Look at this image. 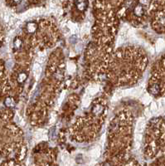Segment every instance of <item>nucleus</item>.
Returning a JSON list of instances; mask_svg holds the SVG:
<instances>
[{"mask_svg":"<svg viewBox=\"0 0 165 166\" xmlns=\"http://www.w3.org/2000/svg\"><path fill=\"white\" fill-rule=\"evenodd\" d=\"M148 92L150 94H152V95H158L160 92H161V87H160V86L159 85H158L157 83H154V84H152L150 86H149V88H148Z\"/></svg>","mask_w":165,"mask_h":166,"instance_id":"nucleus-1","label":"nucleus"},{"mask_svg":"<svg viewBox=\"0 0 165 166\" xmlns=\"http://www.w3.org/2000/svg\"><path fill=\"white\" fill-rule=\"evenodd\" d=\"M77 9L80 11H84L86 9L88 6V1L87 0H77L76 3Z\"/></svg>","mask_w":165,"mask_h":166,"instance_id":"nucleus-2","label":"nucleus"},{"mask_svg":"<svg viewBox=\"0 0 165 166\" xmlns=\"http://www.w3.org/2000/svg\"><path fill=\"white\" fill-rule=\"evenodd\" d=\"M156 21L158 22V23L162 26L165 27V12H160L156 18Z\"/></svg>","mask_w":165,"mask_h":166,"instance_id":"nucleus-3","label":"nucleus"},{"mask_svg":"<svg viewBox=\"0 0 165 166\" xmlns=\"http://www.w3.org/2000/svg\"><path fill=\"white\" fill-rule=\"evenodd\" d=\"M134 13H135L137 17H141V16H143L144 13V9L143 5L138 4L137 6L135 8V9H134Z\"/></svg>","mask_w":165,"mask_h":166,"instance_id":"nucleus-4","label":"nucleus"},{"mask_svg":"<svg viewBox=\"0 0 165 166\" xmlns=\"http://www.w3.org/2000/svg\"><path fill=\"white\" fill-rule=\"evenodd\" d=\"M100 155H101V149L98 147H95L94 149H92L90 152V155L92 159H97L100 156Z\"/></svg>","mask_w":165,"mask_h":166,"instance_id":"nucleus-5","label":"nucleus"},{"mask_svg":"<svg viewBox=\"0 0 165 166\" xmlns=\"http://www.w3.org/2000/svg\"><path fill=\"white\" fill-rule=\"evenodd\" d=\"M103 111H104L103 106H101L100 104H98V105H95V106L93 107L92 112H93V114H95V116H99V115H101V113L103 112Z\"/></svg>","mask_w":165,"mask_h":166,"instance_id":"nucleus-6","label":"nucleus"},{"mask_svg":"<svg viewBox=\"0 0 165 166\" xmlns=\"http://www.w3.org/2000/svg\"><path fill=\"white\" fill-rule=\"evenodd\" d=\"M32 72L34 74L35 77L39 76L40 74L42 73V67L39 63H35L33 65V68H32Z\"/></svg>","mask_w":165,"mask_h":166,"instance_id":"nucleus-7","label":"nucleus"},{"mask_svg":"<svg viewBox=\"0 0 165 166\" xmlns=\"http://www.w3.org/2000/svg\"><path fill=\"white\" fill-rule=\"evenodd\" d=\"M37 28V23H33V22H31V23H28V25H27V29H28V33H33L36 32Z\"/></svg>","mask_w":165,"mask_h":166,"instance_id":"nucleus-8","label":"nucleus"},{"mask_svg":"<svg viewBox=\"0 0 165 166\" xmlns=\"http://www.w3.org/2000/svg\"><path fill=\"white\" fill-rule=\"evenodd\" d=\"M4 104L7 107H10V108H13L15 106V101L12 98V97H8L5 102H4Z\"/></svg>","mask_w":165,"mask_h":166,"instance_id":"nucleus-9","label":"nucleus"},{"mask_svg":"<svg viewBox=\"0 0 165 166\" xmlns=\"http://www.w3.org/2000/svg\"><path fill=\"white\" fill-rule=\"evenodd\" d=\"M27 77H28V75L27 74L24 73V72H22V73L19 74V76H18V82L19 83L23 82L27 79Z\"/></svg>","mask_w":165,"mask_h":166,"instance_id":"nucleus-10","label":"nucleus"},{"mask_svg":"<svg viewBox=\"0 0 165 166\" xmlns=\"http://www.w3.org/2000/svg\"><path fill=\"white\" fill-rule=\"evenodd\" d=\"M90 104H91V99H90V97L89 96H85L84 99H83V102H82V106L84 108H87L89 106H90Z\"/></svg>","mask_w":165,"mask_h":166,"instance_id":"nucleus-11","label":"nucleus"},{"mask_svg":"<svg viewBox=\"0 0 165 166\" xmlns=\"http://www.w3.org/2000/svg\"><path fill=\"white\" fill-rule=\"evenodd\" d=\"M82 32L84 33H88L90 32V24L88 23H84L82 26Z\"/></svg>","mask_w":165,"mask_h":166,"instance_id":"nucleus-12","label":"nucleus"},{"mask_svg":"<svg viewBox=\"0 0 165 166\" xmlns=\"http://www.w3.org/2000/svg\"><path fill=\"white\" fill-rule=\"evenodd\" d=\"M98 90H99V88L97 86H91V87L88 88V92L91 95H95V93H97Z\"/></svg>","mask_w":165,"mask_h":166,"instance_id":"nucleus-13","label":"nucleus"},{"mask_svg":"<svg viewBox=\"0 0 165 166\" xmlns=\"http://www.w3.org/2000/svg\"><path fill=\"white\" fill-rule=\"evenodd\" d=\"M13 45H14V47H15V48L19 49V48H20L21 46H22V41H21L19 38H16V39L14 40Z\"/></svg>","mask_w":165,"mask_h":166,"instance_id":"nucleus-14","label":"nucleus"},{"mask_svg":"<svg viewBox=\"0 0 165 166\" xmlns=\"http://www.w3.org/2000/svg\"><path fill=\"white\" fill-rule=\"evenodd\" d=\"M75 71H76V66L73 63H69L68 64V72L70 73H73Z\"/></svg>","mask_w":165,"mask_h":166,"instance_id":"nucleus-15","label":"nucleus"},{"mask_svg":"<svg viewBox=\"0 0 165 166\" xmlns=\"http://www.w3.org/2000/svg\"><path fill=\"white\" fill-rule=\"evenodd\" d=\"M144 122L143 121H139L138 123L137 124V127H136V130L138 131V132H140V131H142L143 129H144Z\"/></svg>","mask_w":165,"mask_h":166,"instance_id":"nucleus-16","label":"nucleus"},{"mask_svg":"<svg viewBox=\"0 0 165 166\" xmlns=\"http://www.w3.org/2000/svg\"><path fill=\"white\" fill-rule=\"evenodd\" d=\"M56 78L57 79V80H62L63 78H64V75L63 73L62 72H57L56 74Z\"/></svg>","mask_w":165,"mask_h":166,"instance_id":"nucleus-17","label":"nucleus"},{"mask_svg":"<svg viewBox=\"0 0 165 166\" xmlns=\"http://www.w3.org/2000/svg\"><path fill=\"white\" fill-rule=\"evenodd\" d=\"M123 43H124V39H123L121 37H119L118 40H117V42H116V45H117V46H120V45L123 44Z\"/></svg>","mask_w":165,"mask_h":166,"instance_id":"nucleus-18","label":"nucleus"},{"mask_svg":"<svg viewBox=\"0 0 165 166\" xmlns=\"http://www.w3.org/2000/svg\"><path fill=\"white\" fill-rule=\"evenodd\" d=\"M64 98H65V93L63 92V93H62V95L60 96V97H59V99H58V104H59V105L62 102V101L64 100Z\"/></svg>","mask_w":165,"mask_h":166,"instance_id":"nucleus-19","label":"nucleus"},{"mask_svg":"<svg viewBox=\"0 0 165 166\" xmlns=\"http://www.w3.org/2000/svg\"><path fill=\"white\" fill-rule=\"evenodd\" d=\"M62 159H63V161H66L68 159V155L66 153H64L62 155Z\"/></svg>","mask_w":165,"mask_h":166,"instance_id":"nucleus-20","label":"nucleus"},{"mask_svg":"<svg viewBox=\"0 0 165 166\" xmlns=\"http://www.w3.org/2000/svg\"><path fill=\"white\" fill-rule=\"evenodd\" d=\"M55 131H56L55 128H53V129H52V131H51V133H52V139L55 137Z\"/></svg>","mask_w":165,"mask_h":166,"instance_id":"nucleus-21","label":"nucleus"},{"mask_svg":"<svg viewBox=\"0 0 165 166\" xmlns=\"http://www.w3.org/2000/svg\"><path fill=\"white\" fill-rule=\"evenodd\" d=\"M141 138H142V136H141L140 135H138V134H137V135H135V139H136V140H138V141H139V140L141 139Z\"/></svg>","mask_w":165,"mask_h":166,"instance_id":"nucleus-22","label":"nucleus"},{"mask_svg":"<svg viewBox=\"0 0 165 166\" xmlns=\"http://www.w3.org/2000/svg\"><path fill=\"white\" fill-rule=\"evenodd\" d=\"M55 120H56V116H53L51 118V120H50V121H51V123H53V122H55Z\"/></svg>","mask_w":165,"mask_h":166,"instance_id":"nucleus-23","label":"nucleus"},{"mask_svg":"<svg viewBox=\"0 0 165 166\" xmlns=\"http://www.w3.org/2000/svg\"><path fill=\"white\" fill-rule=\"evenodd\" d=\"M13 1H14L15 3H20V2H21L22 0H13Z\"/></svg>","mask_w":165,"mask_h":166,"instance_id":"nucleus-24","label":"nucleus"},{"mask_svg":"<svg viewBox=\"0 0 165 166\" xmlns=\"http://www.w3.org/2000/svg\"><path fill=\"white\" fill-rule=\"evenodd\" d=\"M0 46H1V42H0Z\"/></svg>","mask_w":165,"mask_h":166,"instance_id":"nucleus-25","label":"nucleus"}]
</instances>
